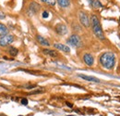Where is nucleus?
Wrapping results in <instances>:
<instances>
[{"mask_svg": "<svg viewBox=\"0 0 120 116\" xmlns=\"http://www.w3.org/2000/svg\"><path fill=\"white\" fill-rule=\"evenodd\" d=\"M28 99H21V104L22 105H28Z\"/></svg>", "mask_w": 120, "mask_h": 116, "instance_id": "aec40b11", "label": "nucleus"}, {"mask_svg": "<svg viewBox=\"0 0 120 116\" xmlns=\"http://www.w3.org/2000/svg\"><path fill=\"white\" fill-rule=\"evenodd\" d=\"M79 77L82 78L83 80H86V81H89V82H94V83H100V80L96 77H93V76H90V75H85V74H79L78 75Z\"/></svg>", "mask_w": 120, "mask_h": 116, "instance_id": "f8f14e48", "label": "nucleus"}, {"mask_svg": "<svg viewBox=\"0 0 120 116\" xmlns=\"http://www.w3.org/2000/svg\"><path fill=\"white\" fill-rule=\"evenodd\" d=\"M55 30H56V33L59 34V35H65V34L68 33V27H67L65 24H63V23L57 24V25L56 26Z\"/></svg>", "mask_w": 120, "mask_h": 116, "instance_id": "0eeeda50", "label": "nucleus"}, {"mask_svg": "<svg viewBox=\"0 0 120 116\" xmlns=\"http://www.w3.org/2000/svg\"><path fill=\"white\" fill-rule=\"evenodd\" d=\"M89 1H90L91 7L94 8H100L103 7L102 3H101L99 0H89Z\"/></svg>", "mask_w": 120, "mask_h": 116, "instance_id": "4468645a", "label": "nucleus"}, {"mask_svg": "<svg viewBox=\"0 0 120 116\" xmlns=\"http://www.w3.org/2000/svg\"><path fill=\"white\" fill-rule=\"evenodd\" d=\"M42 92H44V89H39V90H36V91H32L29 95H35V94H39V93H42Z\"/></svg>", "mask_w": 120, "mask_h": 116, "instance_id": "a211bd4d", "label": "nucleus"}, {"mask_svg": "<svg viewBox=\"0 0 120 116\" xmlns=\"http://www.w3.org/2000/svg\"><path fill=\"white\" fill-rule=\"evenodd\" d=\"M67 42H68V44H69V45H71L72 46H75V47H79V46H82L81 38H80L78 34H76V33L71 34V35L68 38Z\"/></svg>", "mask_w": 120, "mask_h": 116, "instance_id": "20e7f679", "label": "nucleus"}, {"mask_svg": "<svg viewBox=\"0 0 120 116\" xmlns=\"http://www.w3.org/2000/svg\"><path fill=\"white\" fill-rule=\"evenodd\" d=\"M42 1L46 3L49 6H55V4H56V0H42Z\"/></svg>", "mask_w": 120, "mask_h": 116, "instance_id": "f3484780", "label": "nucleus"}, {"mask_svg": "<svg viewBox=\"0 0 120 116\" xmlns=\"http://www.w3.org/2000/svg\"><path fill=\"white\" fill-rule=\"evenodd\" d=\"M66 104H67V106H68V107H70V108L73 107V104H71V103H69V102H66Z\"/></svg>", "mask_w": 120, "mask_h": 116, "instance_id": "4be33fe9", "label": "nucleus"}, {"mask_svg": "<svg viewBox=\"0 0 120 116\" xmlns=\"http://www.w3.org/2000/svg\"><path fill=\"white\" fill-rule=\"evenodd\" d=\"M79 20L80 21V23L85 27V28H90V19L87 13H85L84 11H79Z\"/></svg>", "mask_w": 120, "mask_h": 116, "instance_id": "39448f33", "label": "nucleus"}, {"mask_svg": "<svg viewBox=\"0 0 120 116\" xmlns=\"http://www.w3.org/2000/svg\"><path fill=\"white\" fill-rule=\"evenodd\" d=\"M15 40V37L13 34H10V33H8L6 35H3L0 37V46L1 47H5V46H9L10 44H12Z\"/></svg>", "mask_w": 120, "mask_h": 116, "instance_id": "7ed1b4c3", "label": "nucleus"}, {"mask_svg": "<svg viewBox=\"0 0 120 116\" xmlns=\"http://www.w3.org/2000/svg\"><path fill=\"white\" fill-rule=\"evenodd\" d=\"M61 8H68L70 6V0H56Z\"/></svg>", "mask_w": 120, "mask_h": 116, "instance_id": "ddd939ff", "label": "nucleus"}, {"mask_svg": "<svg viewBox=\"0 0 120 116\" xmlns=\"http://www.w3.org/2000/svg\"><path fill=\"white\" fill-rule=\"evenodd\" d=\"M116 55L112 52H105L103 53L100 58L99 61L100 64L106 70H112L116 65Z\"/></svg>", "mask_w": 120, "mask_h": 116, "instance_id": "f257e3e1", "label": "nucleus"}, {"mask_svg": "<svg viewBox=\"0 0 120 116\" xmlns=\"http://www.w3.org/2000/svg\"><path fill=\"white\" fill-rule=\"evenodd\" d=\"M67 116H73V115H67Z\"/></svg>", "mask_w": 120, "mask_h": 116, "instance_id": "5701e85b", "label": "nucleus"}, {"mask_svg": "<svg viewBox=\"0 0 120 116\" xmlns=\"http://www.w3.org/2000/svg\"><path fill=\"white\" fill-rule=\"evenodd\" d=\"M8 33V29L7 28V26L3 23H0V37L3 35H6Z\"/></svg>", "mask_w": 120, "mask_h": 116, "instance_id": "2eb2a0df", "label": "nucleus"}, {"mask_svg": "<svg viewBox=\"0 0 120 116\" xmlns=\"http://www.w3.org/2000/svg\"><path fill=\"white\" fill-rule=\"evenodd\" d=\"M8 53L10 54V56H12V57H16L17 55H18V53H19V50L14 47V46H10L9 48H8Z\"/></svg>", "mask_w": 120, "mask_h": 116, "instance_id": "dca6fc26", "label": "nucleus"}, {"mask_svg": "<svg viewBox=\"0 0 120 116\" xmlns=\"http://www.w3.org/2000/svg\"><path fill=\"white\" fill-rule=\"evenodd\" d=\"M43 53L48 56V57H51V58H57L59 57V53L55 50V49H50V48H45L43 49Z\"/></svg>", "mask_w": 120, "mask_h": 116, "instance_id": "1a4fd4ad", "label": "nucleus"}, {"mask_svg": "<svg viewBox=\"0 0 120 116\" xmlns=\"http://www.w3.org/2000/svg\"><path fill=\"white\" fill-rule=\"evenodd\" d=\"M40 8H41V7H40V5L38 3L31 2L30 4V6H29V8H28V10H27L28 11V14L29 15L36 14L40 10Z\"/></svg>", "mask_w": 120, "mask_h": 116, "instance_id": "423d86ee", "label": "nucleus"}, {"mask_svg": "<svg viewBox=\"0 0 120 116\" xmlns=\"http://www.w3.org/2000/svg\"><path fill=\"white\" fill-rule=\"evenodd\" d=\"M83 61L85 62V64L87 66L91 67L94 64V58L90 53H85L83 55Z\"/></svg>", "mask_w": 120, "mask_h": 116, "instance_id": "6e6552de", "label": "nucleus"}, {"mask_svg": "<svg viewBox=\"0 0 120 116\" xmlns=\"http://www.w3.org/2000/svg\"><path fill=\"white\" fill-rule=\"evenodd\" d=\"M90 25L92 28V32L95 34V36L100 40H105V36L104 31L102 29V25L100 23V21L96 15L92 14L90 16Z\"/></svg>", "mask_w": 120, "mask_h": 116, "instance_id": "f03ea898", "label": "nucleus"}, {"mask_svg": "<svg viewBox=\"0 0 120 116\" xmlns=\"http://www.w3.org/2000/svg\"><path fill=\"white\" fill-rule=\"evenodd\" d=\"M42 17H43L44 19H47V18L49 17V13H48V11H44V12L42 13Z\"/></svg>", "mask_w": 120, "mask_h": 116, "instance_id": "6ab92c4d", "label": "nucleus"}, {"mask_svg": "<svg viewBox=\"0 0 120 116\" xmlns=\"http://www.w3.org/2000/svg\"><path fill=\"white\" fill-rule=\"evenodd\" d=\"M54 47H55L56 49H57V50H61V51L66 52V53H69V52H70V48H69L68 46L63 45V44H60V43L55 44V45H54Z\"/></svg>", "mask_w": 120, "mask_h": 116, "instance_id": "9d476101", "label": "nucleus"}, {"mask_svg": "<svg viewBox=\"0 0 120 116\" xmlns=\"http://www.w3.org/2000/svg\"><path fill=\"white\" fill-rule=\"evenodd\" d=\"M19 116H22V115H19Z\"/></svg>", "mask_w": 120, "mask_h": 116, "instance_id": "b1692460", "label": "nucleus"}, {"mask_svg": "<svg viewBox=\"0 0 120 116\" xmlns=\"http://www.w3.org/2000/svg\"><path fill=\"white\" fill-rule=\"evenodd\" d=\"M36 40H37V42L40 44V45H42L44 46H50V42L46 38H45L44 36H42L40 34H37L36 35Z\"/></svg>", "mask_w": 120, "mask_h": 116, "instance_id": "9b49d317", "label": "nucleus"}, {"mask_svg": "<svg viewBox=\"0 0 120 116\" xmlns=\"http://www.w3.org/2000/svg\"><path fill=\"white\" fill-rule=\"evenodd\" d=\"M5 18H6V14L2 10H0V20H4Z\"/></svg>", "mask_w": 120, "mask_h": 116, "instance_id": "412c9836", "label": "nucleus"}]
</instances>
